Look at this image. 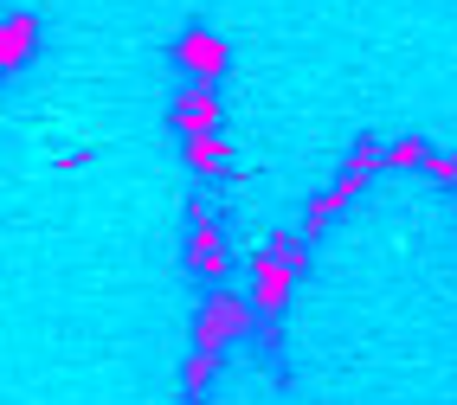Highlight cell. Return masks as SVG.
Segmentation results:
<instances>
[{
	"instance_id": "277c9868",
	"label": "cell",
	"mask_w": 457,
	"mask_h": 405,
	"mask_svg": "<svg viewBox=\"0 0 457 405\" xmlns=\"http://www.w3.org/2000/svg\"><path fill=\"white\" fill-rule=\"evenodd\" d=\"M187 264L206 277V284H220V290H226V277H232V238L212 226V219L194 226V232H187Z\"/></svg>"
},
{
	"instance_id": "3957f363",
	"label": "cell",
	"mask_w": 457,
	"mask_h": 405,
	"mask_svg": "<svg viewBox=\"0 0 457 405\" xmlns=\"http://www.w3.org/2000/svg\"><path fill=\"white\" fill-rule=\"evenodd\" d=\"M174 65L187 71L194 84H220L226 78V65H232V52L220 45V33H187L174 45Z\"/></svg>"
},
{
	"instance_id": "7a4b0ae2",
	"label": "cell",
	"mask_w": 457,
	"mask_h": 405,
	"mask_svg": "<svg viewBox=\"0 0 457 405\" xmlns=\"http://www.w3.org/2000/svg\"><path fill=\"white\" fill-rule=\"evenodd\" d=\"M252 328H258V309H252V296H232V290H220V296H206V302H200V316H194V348L220 354L226 341L252 335Z\"/></svg>"
},
{
	"instance_id": "8fae6325",
	"label": "cell",
	"mask_w": 457,
	"mask_h": 405,
	"mask_svg": "<svg viewBox=\"0 0 457 405\" xmlns=\"http://www.w3.org/2000/svg\"><path fill=\"white\" fill-rule=\"evenodd\" d=\"M386 161L393 168H425V161H432V142H425V136H400L386 148Z\"/></svg>"
},
{
	"instance_id": "6da1fadb",
	"label": "cell",
	"mask_w": 457,
	"mask_h": 405,
	"mask_svg": "<svg viewBox=\"0 0 457 405\" xmlns=\"http://www.w3.org/2000/svg\"><path fill=\"white\" fill-rule=\"evenodd\" d=\"M386 148H393V142H374V136H361V142H354L348 168H342V180H335L328 194H316V200H310V212H303V238H322V226L335 219V212H342L348 200L368 194V180H374L380 168H393V161H386Z\"/></svg>"
},
{
	"instance_id": "30bf717a",
	"label": "cell",
	"mask_w": 457,
	"mask_h": 405,
	"mask_svg": "<svg viewBox=\"0 0 457 405\" xmlns=\"http://www.w3.org/2000/svg\"><path fill=\"white\" fill-rule=\"evenodd\" d=\"M212 373H220V354L194 348V354H187V367H180V393H187V399H200V393L212 386Z\"/></svg>"
},
{
	"instance_id": "8992f818",
	"label": "cell",
	"mask_w": 457,
	"mask_h": 405,
	"mask_svg": "<svg viewBox=\"0 0 457 405\" xmlns=\"http://www.w3.org/2000/svg\"><path fill=\"white\" fill-rule=\"evenodd\" d=\"M290 284H296V277H290L278 258H270V252H258V258H252V309H258L264 322H278V316H284Z\"/></svg>"
},
{
	"instance_id": "5b68a950",
	"label": "cell",
	"mask_w": 457,
	"mask_h": 405,
	"mask_svg": "<svg viewBox=\"0 0 457 405\" xmlns=\"http://www.w3.org/2000/svg\"><path fill=\"white\" fill-rule=\"evenodd\" d=\"M168 129H180V136H212L220 129V97H212V84L180 90V97L168 103Z\"/></svg>"
},
{
	"instance_id": "9c48e42d",
	"label": "cell",
	"mask_w": 457,
	"mask_h": 405,
	"mask_svg": "<svg viewBox=\"0 0 457 405\" xmlns=\"http://www.w3.org/2000/svg\"><path fill=\"white\" fill-rule=\"evenodd\" d=\"M264 252L278 258V264H284L290 277H303V270H310V238H303V232H278V238L264 244Z\"/></svg>"
},
{
	"instance_id": "ba28073f",
	"label": "cell",
	"mask_w": 457,
	"mask_h": 405,
	"mask_svg": "<svg viewBox=\"0 0 457 405\" xmlns=\"http://www.w3.org/2000/svg\"><path fill=\"white\" fill-rule=\"evenodd\" d=\"M180 161H187L200 180H212V174H226V136L212 129V136H187V148H180Z\"/></svg>"
},
{
	"instance_id": "7c38bea8",
	"label": "cell",
	"mask_w": 457,
	"mask_h": 405,
	"mask_svg": "<svg viewBox=\"0 0 457 405\" xmlns=\"http://www.w3.org/2000/svg\"><path fill=\"white\" fill-rule=\"evenodd\" d=\"M419 174L432 180V186H457V154H438V148H432V161H425Z\"/></svg>"
},
{
	"instance_id": "4fadbf2b",
	"label": "cell",
	"mask_w": 457,
	"mask_h": 405,
	"mask_svg": "<svg viewBox=\"0 0 457 405\" xmlns=\"http://www.w3.org/2000/svg\"><path fill=\"white\" fill-rule=\"evenodd\" d=\"M187 219H194V226H206V219H212V200H206V194H194V200H187Z\"/></svg>"
},
{
	"instance_id": "52a82bcc",
	"label": "cell",
	"mask_w": 457,
	"mask_h": 405,
	"mask_svg": "<svg viewBox=\"0 0 457 405\" xmlns=\"http://www.w3.org/2000/svg\"><path fill=\"white\" fill-rule=\"evenodd\" d=\"M33 52H39V20L26 7H13L7 20H0V71H20Z\"/></svg>"
}]
</instances>
